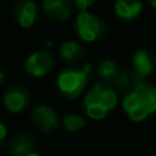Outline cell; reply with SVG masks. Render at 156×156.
Instances as JSON below:
<instances>
[{"label": "cell", "instance_id": "6da1fadb", "mask_svg": "<svg viewBox=\"0 0 156 156\" xmlns=\"http://www.w3.org/2000/svg\"><path fill=\"white\" fill-rule=\"evenodd\" d=\"M122 105L133 122H144L156 112V88L145 80H134L133 88L123 97Z\"/></svg>", "mask_w": 156, "mask_h": 156}, {"label": "cell", "instance_id": "7a4b0ae2", "mask_svg": "<svg viewBox=\"0 0 156 156\" xmlns=\"http://www.w3.org/2000/svg\"><path fill=\"white\" fill-rule=\"evenodd\" d=\"M91 73V66L84 64L79 69H65L57 77V87L66 98H77L83 93Z\"/></svg>", "mask_w": 156, "mask_h": 156}, {"label": "cell", "instance_id": "3957f363", "mask_svg": "<svg viewBox=\"0 0 156 156\" xmlns=\"http://www.w3.org/2000/svg\"><path fill=\"white\" fill-rule=\"evenodd\" d=\"M75 28L79 37L86 43L97 41L105 32L104 21L90 11H80L77 14Z\"/></svg>", "mask_w": 156, "mask_h": 156}, {"label": "cell", "instance_id": "277c9868", "mask_svg": "<svg viewBox=\"0 0 156 156\" xmlns=\"http://www.w3.org/2000/svg\"><path fill=\"white\" fill-rule=\"evenodd\" d=\"M54 68V57L48 50H37L25 61V69L33 77H44Z\"/></svg>", "mask_w": 156, "mask_h": 156}, {"label": "cell", "instance_id": "5b68a950", "mask_svg": "<svg viewBox=\"0 0 156 156\" xmlns=\"http://www.w3.org/2000/svg\"><path fill=\"white\" fill-rule=\"evenodd\" d=\"M4 108L11 113H21L29 104V94L22 84L14 83L6 88L3 94Z\"/></svg>", "mask_w": 156, "mask_h": 156}, {"label": "cell", "instance_id": "8992f818", "mask_svg": "<svg viewBox=\"0 0 156 156\" xmlns=\"http://www.w3.org/2000/svg\"><path fill=\"white\" fill-rule=\"evenodd\" d=\"M32 122L40 131L53 133L58 129L59 118L57 112L48 105H37L32 111Z\"/></svg>", "mask_w": 156, "mask_h": 156}, {"label": "cell", "instance_id": "52a82bcc", "mask_svg": "<svg viewBox=\"0 0 156 156\" xmlns=\"http://www.w3.org/2000/svg\"><path fill=\"white\" fill-rule=\"evenodd\" d=\"M133 64V80H145L153 72V58L147 50H138L134 53Z\"/></svg>", "mask_w": 156, "mask_h": 156}, {"label": "cell", "instance_id": "ba28073f", "mask_svg": "<svg viewBox=\"0 0 156 156\" xmlns=\"http://www.w3.org/2000/svg\"><path fill=\"white\" fill-rule=\"evenodd\" d=\"M14 14L21 28H30L37 17V7L33 0H18L14 6Z\"/></svg>", "mask_w": 156, "mask_h": 156}, {"label": "cell", "instance_id": "9c48e42d", "mask_svg": "<svg viewBox=\"0 0 156 156\" xmlns=\"http://www.w3.org/2000/svg\"><path fill=\"white\" fill-rule=\"evenodd\" d=\"M41 7L44 14L55 21L68 20L72 14V4L69 0H44Z\"/></svg>", "mask_w": 156, "mask_h": 156}, {"label": "cell", "instance_id": "30bf717a", "mask_svg": "<svg viewBox=\"0 0 156 156\" xmlns=\"http://www.w3.org/2000/svg\"><path fill=\"white\" fill-rule=\"evenodd\" d=\"M142 0H116L115 12L122 20L133 21L142 12Z\"/></svg>", "mask_w": 156, "mask_h": 156}, {"label": "cell", "instance_id": "8fae6325", "mask_svg": "<svg viewBox=\"0 0 156 156\" xmlns=\"http://www.w3.org/2000/svg\"><path fill=\"white\" fill-rule=\"evenodd\" d=\"M59 55L68 62H80L86 57V51L82 44L76 40H68L59 46Z\"/></svg>", "mask_w": 156, "mask_h": 156}, {"label": "cell", "instance_id": "7c38bea8", "mask_svg": "<svg viewBox=\"0 0 156 156\" xmlns=\"http://www.w3.org/2000/svg\"><path fill=\"white\" fill-rule=\"evenodd\" d=\"M33 148H35V142L27 134H18L12 137L9 144V151L12 156H22L25 153L33 152Z\"/></svg>", "mask_w": 156, "mask_h": 156}, {"label": "cell", "instance_id": "4fadbf2b", "mask_svg": "<svg viewBox=\"0 0 156 156\" xmlns=\"http://www.w3.org/2000/svg\"><path fill=\"white\" fill-rule=\"evenodd\" d=\"M62 126L66 131L69 133H75V131H80L86 127V119L82 115H77V113H68L65 115L61 120Z\"/></svg>", "mask_w": 156, "mask_h": 156}, {"label": "cell", "instance_id": "5bb4252c", "mask_svg": "<svg viewBox=\"0 0 156 156\" xmlns=\"http://www.w3.org/2000/svg\"><path fill=\"white\" fill-rule=\"evenodd\" d=\"M118 71H119V68L115 62L109 61V59H105V61H102L98 65L97 73H98V76L104 80V83L109 84V83L112 82L113 77H115V75L118 73Z\"/></svg>", "mask_w": 156, "mask_h": 156}, {"label": "cell", "instance_id": "9a60e30c", "mask_svg": "<svg viewBox=\"0 0 156 156\" xmlns=\"http://www.w3.org/2000/svg\"><path fill=\"white\" fill-rule=\"evenodd\" d=\"M84 111L86 115L93 120H101L108 115V111L105 108H102L101 105H87L84 106Z\"/></svg>", "mask_w": 156, "mask_h": 156}, {"label": "cell", "instance_id": "2e32d148", "mask_svg": "<svg viewBox=\"0 0 156 156\" xmlns=\"http://www.w3.org/2000/svg\"><path fill=\"white\" fill-rule=\"evenodd\" d=\"M93 3H94V0H75V6L80 11H87L93 6Z\"/></svg>", "mask_w": 156, "mask_h": 156}, {"label": "cell", "instance_id": "e0dca14e", "mask_svg": "<svg viewBox=\"0 0 156 156\" xmlns=\"http://www.w3.org/2000/svg\"><path fill=\"white\" fill-rule=\"evenodd\" d=\"M7 137V127L0 122V142H3Z\"/></svg>", "mask_w": 156, "mask_h": 156}, {"label": "cell", "instance_id": "ac0fdd59", "mask_svg": "<svg viewBox=\"0 0 156 156\" xmlns=\"http://www.w3.org/2000/svg\"><path fill=\"white\" fill-rule=\"evenodd\" d=\"M22 156H40L39 155L37 152H35V151H33V152H29V153H25V155H22Z\"/></svg>", "mask_w": 156, "mask_h": 156}, {"label": "cell", "instance_id": "d6986e66", "mask_svg": "<svg viewBox=\"0 0 156 156\" xmlns=\"http://www.w3.org/2000/svg\"><path fill=\"white\" fill-rule=\"evenodd\" d=\"M148 3H149V4H151V6H152V7H153V9H155V10H156V0H148Z\"/></svg>", "mask_w": 156, "mask_h": 156}, {"label": "cell", "instance_id": "ffe728a7", "mask_svg": "<svg viewBox=\"0 0 156 156\" xmlns=\"http://www.w3.org/2000/svg\"><path fill=\"white\" fill-rule=\"evenodd\" d=\"M4 82V72L3 71H0V84Z\"/></svg>", "mask_w": 156, "mask_h": 156}, {"label": "cell", "instance_id": "44dd1931", "mask_svg": "<svg viewBox=\"0 0 156 156\" xmlns=\"http://www.w3.org/2000/svg\"><path fill=\"white\" fill-rule=\"evenodd\" d=\"M46 46H47V47H51V46H53V41H51L50 39H48V40H46Z\"/></svg>", "mask_w": 156, "mask_h": 156}]
</instances>
